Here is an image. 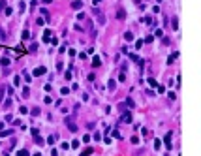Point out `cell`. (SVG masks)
<instances>
[{"label": "cell", "instance_id": "ee69618b", "mask_svg": "<svg viewBox=\"0 0 201 156\" xmlns=\"http://www.w3.org/2000/svg\"><path fill=\"white\" fill-rule=\"evenodd\" d=\"M156 89H158V92H160V94H162V92H165V89H164L162 85H156Z\"/></svg>", "mask_w": 201, "mask_h": 156}, {"label": "cell", "instance_id": "d6a6232c", "mask_svg": "<svg viewBox=\"0 0 201 156\" xmlns=\"http://www.w3.org/2000/svg\"><path fill=\"white\" fill-rule=\"evenodd\" d=\"M143 41H145V43H152V41H154V38H152V36H147Z\"/></svg>", "mask_w": 201, "mask_h": 156}, {"label": "cell", "instance_id": "4316f807", "mask_svg": "<svg viewBox=\"0 0 201 156\" xmlns=\"http://www.w3.org/2000/svg\"><path fill=\"white\" fill-rule=\"evenodd\" d=\"M148 85H150V87H156L158 83H156V79H154V77H148Z\"/></svg>", "mask_w": 201, "mask_h": 156}, {"label": "cell", "instance_id": "f1b7e54d", "mask_svg": "<svg viewBox=\"0 0 201 156\" xmlns=\"http://www.w3.org/2000/svg\"><path fill=\"white\" fill-rule=\"evenodd\" d=\"M4 92H6V87H0V102L4 100Z\"/></svg>", "mask_w": 201, "mask_h": 156}, {"label": "cell", "instance_id": "30bf717a", "mask_svg": "<svg viewBox=\"0 0 201 156\" xmlns=\"http://www.w3.org/2000/svg\"><path fill=\"white\" fill-rule=\"evenodd\" d=\"M2 107H4L6 111H8L9 107H11V98H6V100H4V102H2Z\"/></svg>", "mask_w": 201, "mask_h": 156}, {"label": "cell", "instance_id": "7402d4cb", "mask_svg": "<svg viewBox=\"0 0 201 156\" xmlns=\"http://www.w3.org/2000/svg\"><path fill=\"white\" fill-rule=\"evenodd\" d=\"M162 43H164V45H169V43H171V40L167 38V36H162Z\"/></svg>", "mask_w": 201, "mask_h": 156}, {"label": "cell", "instance_id": "f546056e", "mask_svg": "<svg viewBox=\"0 0 201 156\" xmlns=\"http://www.w3.org/2000/svg\"><path fill=\"white\" fill-rule=\"evenodd\" d=\"M113 137H116V139H120L122 135H120V132H118V130H113Z\"/></svg>", "mask_w": 201, "mask_h": 156}, {"label": "cell", "instance_id": "3957f363", "mask_svg": "<svg viewBox=\"0 0 201 156\" xmlns=\"http://www.w3.org/2000/svg\"><path fill=\"white\" fill-rule=\"evenodd\" d=\"M120 122H124V124H130V122H132V113H130V111L122 113V117H120Z\"/></svg>", "mask_w": 201, "mask_h": 156}, {"label": "cell", "instance_id": "603a6c76", "mask_svg": "<svg viewBox=\"0 0 201 156\" xmlns=\"http://www.w3.org/2000/svg\"><path fill=\"white\" fill-rule=\"evenodd\" d=\"M19 113H21V115H27V113H28V107L21 105V107H19Z\"/></svg>", "mask_w": 201, "mask_h": 156}, {"label": "cell", "instance_id": "d590c367", "mask_svg": "<svg viewBox=\"0 0 201 156\" xmlns=\"http://www.w3.org/2000/svg\"><path fill=\"white\" fill-rule=\"evenodd\" d=\"M128 57L132 58V60H135V62H139V57H137V55H134V53H132V55H128Z\"/></svg>", "mask_w": 201, "mask_h": 156}, {"label": "cell", "instance_id": "9a60e30c", "mask_svg": "<svg viewBox=\"0 0 201 156\" xmlns=\"http://www.w3.org/2000/svg\"><path fill=\"white\" fill-rule=\"evenodd\" d=\"M124 105H126V107H135V103H134V100H132V98H126Z\"/></svg>", "mask_w": 201, "mask_h": 156}, {"label": "cell", "instance_id": "836d02e7", "mask_svg": "<svg viewBox=\"0 0 201 156\" xmlns=\"http://www.w3.org/2000/svg\"><path fill=\"white\" fill-rule=\"evenodd\" d=\"M19 83H21V77H19V75H15V77H13V85H15V87H17V85H19Z\"/></svg>", "mask_w": 201, "mask_h": 156}, {"label": "cell", "instance_id": "f35d334b", "mask_svg": "<svg viewBox=\"0 0 201 156\" xmlns=\"http://www.w3.org/2000/svg\"><path fill=\"white\" fill-rule=\"evenodd\" d=\"M130 141H132V143H134V145H137V143H139V137H137V135H134V137H132V139H130Z\"/></svg>", "mask_w": 201, "mask_h": 156}, {"label": "cell", "instance_id": "277c9868", "mask_svg": "<svg viewBox=\"0 0 201 156\" xmlns=\"http://www.w3.org/2000/svg\"><path fill=\"white\" fill-rule=\"evenodd\" d=\"M43 73H47V68H45V66H38L36 70H34V73H32V75L40 77V75H43Z\"/></svg>", "mask_w": 201, "mask_h": 156}, {"label": "cell", "instance_id": "f5cc1de1", "mask_svg": "<svg viewBox=\"0 0 201 156\" xmlns=\"http://www.w3.org/2000/svg\"><path fill=\"white\" fill-rule=\"evenodd\" d=\"M41 2H45V4H51V0H41Z\"/></svg>", "mask_w": 201, "mask_h": 156}, {"label": "cell", "instance_id": "d6986e66", "mask_svg": "<svg viewBox=\"0 0 201 156\" xmlns=\"http://www.w3.org/2000/svg\"><path fill=\"white\" fill-rule=\"evenodd\" d=\"M55 141H57V135H49V137H47V143H49V145H55Z\"/></svg>", "mask_w": 201, "mask_h": 156}, {"label": "cell", "instance_id": "2e32d148", "mask_svg": "<svg viewBox=\"0 0 201 156\" xmlns=\"http://www.w3.org/2000/svg\"><path fill=\"white\" fill-rule=\"evenodd\" d=\"M116 17H118V19H124V17H126V11H124V9L120 8V9H118V11H116Z\"/></svg>", "mask_w": 201, "mask_h": 156}, {"label": "cell", "instance_id": "484cf974", "mask_svg": "<svg viewBox=\"0 0 201 156\" xmlns=\"http://www.w3.org/2000/svg\"><path fill=\"white\" fill-rule=\"evenodd\" d=\"M143 43H145L143 40H137V41H135V49H141V47H143Z\"/></svg>", "mask_w": 201, "mask_h": 156}, {"label": "cell", "instance_id": "6da1fadb", "mask_svg": "<svg viewBox=\"0 0 201 156\" xmlns=\"http://www.w3.org/2000/svg\"><path fill=\"white\" fill-rule=\"evenodd\" d=\"M171 132L169 134H165V137H164V143H165V147H167V151H171V147H173V137H171Z\"/></svg>", "mask_w": 201, "mask_h": 156}, {"label": "cell", "instance_id": "9c48e42d", "mask_svg": "<svg viewBox=\"0 0 201 156\" xmlns=\"http://www.w3.org/2000/svg\"><path fill=\"white\" fill-rule=\"evenodd\" d=\"M0 64H2V66H4V68H8L9 64H11V58H8V57H2V60H0Z\"/></svg>", "mask_w": 201, "mask_h": 156}, {"label": "cell", "instance_id": "8d00e7d4", "mask_svg": "<svg viewBox=\"0 0 201 156\" xmlns=\"http://www.w3.org/2000/svg\"><path fill=\"white\" fill-rule=\"evenodd\" d=\"M160 145H162V141H160V139H156V141H154V149L158 151V149H160Z\"/></svg>", "mask_w": 201, "mask_h": 156}, {"label": "cell", "instance_id": "60d3db41", "mask_svg": "<svg viewBox=\"0 0 201 156\" xmlns=\"http://www.w3.org/2000/svg\"><path fill=\"white\" fill-rule=\"evenodd\" d=\"M92 137H94V139H96V141H100V139H102V134H98V132H96V134H94V135H92Z\"/></svg>", "mask_w": 201, "mask_h": 156}, {"label": "cell", "instance_id": "ffe728a7", "mask_svg": "<svg viewBox=\"0 0 201 156\" xmlns=\"http://www.w3.org/2000/svg\"><path fill=\"white\" fill-rule=\"evenodd\" d=\"M23 96H25V98H28V96H30V89H28V87H25V89H23Z\"/></svg>", "mask_w": 201, "mask_h": 156}, {"label": "cell", "instance_id": "ba28073f", "mask_svg": "<svg viewBox=\"0 0 201 156\" xmlns=\"http://www.w3.org/2000/svg\"><path fill=\"white\" fill-rule=\"evenodd\" d=\"M107 89L111 90V92H115V89H116V81H115V79H109V83H107Z\"/></svg>", "mask_w": 201, "mask_h": 156}, {"label": "cell", "instance_id": "74e56055", "mask_svg": "<svg viewBox=\"0 0 201 156\" xmlns=\"http://www.w3.org/2000/svg\"><path fill=\"white\" fill-rule=\"evenodd\" d=\"M154 34H156V36H158V38H162V36H164V32H162V30H160V28H156V30H154Z\"/></svg>", "mask_w": 201, "mask_h": 156}, {"label": "cell", "instance_id": "c3c4849f", "mask_svg": "<svg viewBox=\"0 0 201 156\" xmlns=\"http://www.w3.org/2000/svg\"><path fill=\"white\" fill-rule=\"evenodd\" d=\"M167 96H169V100H175V98H177V94H175V92H169Z\"/></svg>", "mask_w": 201, "mask_h": 156}, {"label": "cell", "instance_id": "4fadbf2b", "mask_svg": "<svg viewBox=\"0 0 201 156\" xmlns=\"http://www.w3.org/2000/svg\"><path fill=\"white\" fill-rule=\"evenodd\" d=\"M177 57H179V53H177V51H175L173 55H169V58H167V64H173V62H175V58H177Z\"/></svg>", "mask_w": 201, "mask_h": 156}, {"label": "cell", "instance_id": "5b68a950", "mask_svg": "<svg viewBox=\"0 0 201 156\" xmlns=\"http://www.w3.org/2000/svg\"><path fill=\"white\" fill-rule=\"evenodd\" d=\"M66 124H68V130H70V132H77V124L72 121V119H66Z\"/></svg>", "mask_w": 201, "mask_h": 156}, {"label": "cell", "instance_id": "f6af8a7d", "mask_svg": "<svg viewBox=\"0 0 201 156\" xmlns=\"http://www.w3.org/2000/svg\"><path fill=\"white\" fill-rule=\"evenodd\" d=\"M70 147H73V149H77V147H79V141H77V139H75V141H73V143H72V145H70Z\"/></svg>", "mask_w": 201, "mask_h": 156}, {"label": "cell", "instance_id": "11a10c76", "mask_svg": "<svg viewBox=\"0 0 201 156\" xmlns=\"http://www.w3.org/2000/svg\"><path fill=\"white\" fill-rule=\"evenodd\" d=\"M34 156H41V154H40V152H36V154H34Z\"/></svg>", "mask_w": 201, "mask_h": 156}, {"label": "cell", "instance_id": "7dc6e473", "mask_svg": "<svg viewBox=\"0 0 201 156\" xmlns=\"http://www.w3.org/2000/svg\"><path fill=\"white\" fill-rule=\"evenodd\" d=\"M49 41H51L53 45H57V43H58V40H57V38H53V36H51V40H49Z\"/></svg>", "mask_w": 201, "mask_h": 156}, {"label": "cell", "instance_id": "cb8c5ba5", "mask_svg": "<svg viewBox=\"0 0 201 156\" xmlns=\"http://www.w3.org/2000/svg\"><path fill=\"white\" fill-rule=\"evenodd\" d=\"M34 141H36L38 145H43V139H41V137H40V135H38V134L34 135Z\"/></svg>", "mask_w": 201, "mask_h": 156}, {"label": "cell", "instance_id": "816d5d0a", "mask_svg": "<svg viewBox=\"0 0 201 156\" xmlns=\"http://www.w3.org/2000/svg\"><path fill=\"white\" fill-rule=\"evenodd\" d=\"M100 2H102V0H92V4L96 6V4H100Z\"/></svg>", "mask_w": 201, "mask_h": 156}, {"label": "cell", "instance_id": "f907efd6", "mask_svg": "<svg viewBox=\"0 0 201 156\" xmlns=\"http://www.w3.org/2000/svg\"><path fill=\"white\" fill-rule=\"evenodd\" d=\"M51 156H58V151H55V149H53V151H51Z\"/></svg>", "mask_w": 201, "mask_h": 156}, {"label": "cell", "instance_id": "ab89813d", "mask_svg": "<svg viewBox=\"0 0 201 156\" xmlns=\"http://www.w3.org/2000/svg\"><path fill=\"white\" fill-rule=\"evenodd\" d=\"M64 77H66V81H70V79H72V71H66V73H64Z\"/></svg>", "mask_w": 201, "mask_h": 156}, {"label": "cell", "instance_id": "db71d44e", "mask_svg": "<svg viewBox=\"0 0 201 156\" xmlns=\"http://www.w3.org/2000/svg\"><path fill=\"white\" fill-rule=\"evenodd\" d=\"M0 130H4V122H0Z\"/></svg>", "mask_w": 201, "mask_h": 156}, {"label": "cell", "instance_id": "7a4b0ae2", "mask_svg": "<svg viewBox=\"0 0 201 156\" xmlns=\"http://www.w3.org/2000/svg\"><path fill=\"white\" fill-rule=\"evenodd\" d=\"M94 15H96V19H98L100 25H105V17H103V13L100 11V9H96V6H94Z\"/></svg>", "mask_w": 201, "mask_h": 156}, {"label": "cell", "instance_id": "44dd1931", "mask_svg": "<svg viewBox=\"0 0 201 156\" xmlns=\"http://www.w3.org/2000/svg\"><path fill=\"white\" fill-rule=\"evenodd\" d=\"M124 38H126V41H132V40H134V34H132V32H126Z\"/></svg>", "mask_w": 201, "mask_h": 156}, {"label": "cell", "instance_id": "83f0119b", "mask_svg": "<svg viewBox=\"0 0 201 156\" xmlns=\"http://www.w3.org/2000/svg\"><path fill=\"white\" fill-rule=\"evenodd\" d=\"M17 156H28V151H25V149H21V151H17Z\"/></svg>", "mask_w": 201, "mask_h": 156}, {"label": "cell", "instance_id": "b9f144b4", "mask_svg": "<svg viewBox=\"0 0 201 156\" xmlns=\"http://www.w3.org/2000/svg\"><path fill=\"white\" fill-rule=\"evenodd\" d=\"M25 81H27V83H30V81H32V75H28V73H25Z\"/></svg>", "mask_w": 201, "mask_h": 156}, {"label": "cell", "instance_id": "e0dca14e", "mask_svg": "<svg viewBox=\"0 0 201 156\" xmlns=\"http://www.w3.org/2000/svg\"><path fill=\"white\" fill-rule=\"evenodd\" d=\"M40 113H41V109H40V107H34V109H30V115H34V117H38Z\"/></svg>", "mask_w": 201, "mask_h": 156}, {"label": "cell", "instance_id": "bcb514c9", "mask_svg": "<svg viewBox=\"0 0 201 156\" xmlns=\"http://www.w3.org/2000/svg\"><path fill=\"white\" fill-rule=\"evenodd\" d=\"M4 11H6V15H11V8H8V6L4 8Z\"/></svg>", "mask_w": 201, "mask_h": 156}, {"label": "cell", "instance_id": "8992f818", "mask_svg": "<svg viewBox=\"0 0 201 156\" xmlns=\"http://www.w3.org/2000/svg\"><path fill=\"white\" fill-rule=\"evenodd\" d=\"M72 8L73 9H83V0H73V2H72Z\"/></svg>", "mask_w": 201, "mask_h": 156}, {"label": "cell", "instance_id": "e575fe53", "mask_svg": "<svg viewBox=\"0 0 201 156\" xmlns=\"http://www.w3.org/2000/svg\"><path fill=\"white\" fill-rule=\"evenodd\" d=\"M28 38H30V32L25 30V32H23V40H28Z\"/></svg>", "mask_w": 201, "mask_h": 156}, {"label": "cell", "instance_id": "5bb4252c", "mask_svg": "<svg viewBox=\"0 0 201 156\" xmlns=\"http://www.w3.org/2000/svg\"><path fill=\"white\" fill-rule=\"evenodd\" d=\"M92 152H94V149H90V147H87V149H85V151L81 152V156H90V154H92Z\"/></svg>", "mask_w": 201, "mask_h": 156}, {"label": "cell", "instance_id": "7c38bea8", "mask_svg": "<svg viewBox=\"0 0 201 156\" xmlns=\"http://www.w3.org/2000/svg\"><path fill=\"white\" fill-rule=\"evenodd\" d=\"M49 40H51V30H45L43 32V41H45V43H49Z\"/></svg>", "mask_w": 201, "mask_h": 156}, {"label": "cell", "instance_id": "8fae6325", "mask_svg": "<svg viewBox=\"0 0 201 156\" xmlns=\"http://www.w3.org/2000/svg\"><path fill=\"white\" fill-rule=\"evenodd\" d=\"M92 66H94V68H100V66H102V60H100V57H94V58H92Z\"/></svg>", "mask_w": 201, "mask_h": 156}, {"label": "cell", "instance_id": "4dcf8cb0", "mask_svg": "<svg viewBox=\"0 0 201 156\" xmlns=\"http://www.w3.org/2000/svg\"><path fill=\"white\" fill-rule=\"evenodd\" d=\"M173 28H175V30L179 28V19H177V17H173Z\"/></svg>", "mask_w": 201, "mask_h": 156}, {"label": "cell", "instance_id": "681fc988", "mask_svg": "<svg viewBox=\"0 0 201 156\" xmlns=\"http://www.w3.org/2000/svg\"><path fill=\"white\" fill-rule=\"evenodd\" d=\"M90 141V135H83V143H89Z\"/></svg>", "mask_w": 201, "mask_h": 156}, {"label": "cell", "instance_id": "52a82bcc", "mask_svg": "<svg viewBox=\"0 0 201 156\" xmlns=\"http://www.w3.org/2000/svg\"><path fill=\"white\" fill-rule=\"evenodd\" d=\"M13 135V130H0V137H9Z\"/></svg>", "mask_w": 201, "mask_h": 156}, {"label": "cell", "instance_id": "ac0fdd59", "mask_svg": "<svg viewBox=\"0 0 201 156\" xmlns=\"http://www.w3.org/2000/svg\"><path fill=\"white\" fill-rule=\"evenodd\" d=\"M25 9H27V4H25V2H19V11H21V13H25Z\"/></svg>", "mask_w": 201, "mask_h": 156}, {"label": "cell", "instance_id": "1f68e13d", "mask_svg": "<svg viewBox=\"0 0 201 156\" xmlns=\"http://www.w3.org/2000/svg\"><path fill=\"white\" fill-rule=\"evenodd\" d=\"M60 149H62V151H68V149H70V143H66V141H64L62 145H60Z\"/></svg>", "mask_w": 201, "mask_h": 156}, {"label": "cell", "instance_id": "7bdbcfd3", "mask_svg": "<svg viewBox=\"0 0 201 156\" xmlns=\"http://www.w3.org/2000/svg\"><path fill=\"white\" fill-rule=\"evenodd\" d=\"M118 81H126V73H124V71H122L120 75H118Z\"/></svg>", "mask_w": 201, "mask_h": 156}, {"label": "cell", "instance_id": "d4e9b609", "mask_svg": "<svg viewBox=\"0 0 201 156\" xmlns=\"http://www.w3.org/2000/svg\"><path fill=\"white\" fill-rule=\"evenodd\" d=\"M60 94H62V96H66V94H70V89H68V87H62V89H60Z\"/></svg>", "mask_w": 201, "mask_h": 156}, {"label": "cell", "instance_id": "9f6ffc18", "mask_svg": "<svg viewBox=\"0 0 201 156\" xmlns=\"http://www.w3.org/2000/svg\"><path fill=\"white\" fill-rule=\"evenodd\" d=\"M135 2H139V0H135Z\"/></svg>", "mask_w": 201, "mask_h": 156}]
</instances>
